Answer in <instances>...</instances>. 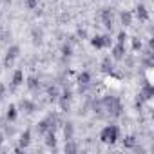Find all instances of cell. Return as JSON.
I'll list each match as a JSON object with an SVG mask.
<instances>
[{
  "mask_svg": "<svg viewBox=\"0 0 154 154\" xmlns=\"http://www.w3.org/2000/svg\"><path fill=\"white\" fill-rule=\"evenodd\" d=\"M118 134H120V131H118L116 125H107V127L100 132V140H102L103 143H114V141L118 140Z\"/></svg>",
  "mask_w": 154,
  "mask_h": 154,
  "instance_id": "obj_1",
  "label": "cell"
},
{
  "mask_svg": "<svg viewBox=\"0 0 154 154\" xmlns=\"http://www.w3.org/2000/svg\"><path fill=\"white\" fill-rule=\"evenodd\" d=\"M103 103L107 105L109 112L112 111V114H116V116H118V114L122 112V103H120V102H118L116 98H105V100H103Z\"/></svg>",
  "mask_w": 154,
  "mask_h": 154,
  "instance_id": "obj_2",
  "label": "cell"
},
{
  "mask_svg": "<svg viewBox=\"0 0 154 154\" xmlns=\"http://www.w3.org/2000/svg\"><path fill=\"white\" fill-rule=\"evenodd\" d=\"M91 44L94 45V47H105V45H109L111 44V38L109 36H94L93 40H91Z\"/></svg>",
  "mask_w": 154,
  "mask_h": 154,
  "instance_id": "obj_3",
  "label": "cell"
},
{
  "mask_svg": "<svg viewBox=\"0 0 154 154\" xmlns=\"http://www.w3.org/2000/svg\"><path fill=\"white\" fill-rule=\"evenodd\" d=\"M18 53H20V49H18V45H11L9 49H8V56H6V63L8 65H11L13 63V60L18 56Z\"/></svg>",
  "mask_w": 154,
  "mask_h": 154,
  "instance_id": "obj_4",
  "label": "cell"
},
{
  "mask_svg": "<svg viewBox=\"0 0 154 154\" xmlns=\"http://www.w3.org/2000/svg\"><path fill=\"white\" fill-rule=\"evenodd\" d=\"M102 17H103V24H105V27H107V29H112V15H111V11L105 9V11L102 13Z\"/></svg>",
  "mask_w": 154,
  "mask_h": 154,
  "instance_id": "obj_5",
  "label": "cell"
},
{
  "mask_svg": "<svg viewBox=\"0 0 154 154\" xmlns=\"http://www.w3.org/2000/svg\"><path fill=\"white\" fill-rule=\"evenodd\" d=\"M123 53H125V45H123V44H118V45L112 49V56H114L116 60L123 58Z\"/></svg>",
  "mask_w": 154,
  "mask_h": 154,
  "instance_id": "obj_6",
  "label": "cell"
},
{
  "mask_svg": "<svg viewBox=\"0 0 154 154\" xmlns=\"http://www.w3.org/2000/svg\"><path fill=\"white\" fill-rule=\"evenodd\" d=\"M22 82H24V72L22 71H15V74H13V85L18 87Z\"/></svg>",
  "mask_w": 154,
  "mask_h": 154,
  "instance_id": "obj_7",
  "label": "cell"
},
{
  "mask_svg": "<svg viewBox=\"0 0 154 154\" xmlns=\"http://www.w3.org/2000/svg\"><path fill=\"white\" fill-rule=\"evenodd\" d=\"M136 15H138L140 20H147V18H149V13H147V8H145V6H138Z\"/></svg>",
  "mask_w": 154,
  "mask_h": 154,
  "instance_id": "obj_8",
  "label": "cell"
},
{
  "mask_svg": "<svg viewBox=\"0 0 154 154\" xmlns=\"http://www.w3.org/2000/svg\"><path fill=\"white\" fill-rule=\"evenodd\" d=\"M29 141H31V132H29V131L22 132V136H20V145H22V147H27Z\"/></svg>",
  "mask_w": 154,
  "mask_h": 154,
  "instance_id": "obj_9",
  "label": "cell"
},
{
  "mask_svg": "<svg viewBox=\"0 0 154 154\" xmlns=\"http://www.w3.org/2000/svg\"><path fill=\"white\" fill-rule=\"evenodd\" d=\"M141 96H143L145 100H150V98H152V87H150V84H147V85L143 87V91H141Z\"/></svg>",
  "mask_w": 154,
  "mask_h": 154,
  "instance_id": "obj_10",
  "label": "cell"
},
{
  "mask_svg": "<svg viewBox=\"0 0 154 154\" xmlns=\"http://www.w3.org/2000/svg\"><path fill=\"white\" fill-rule=\"evenodd\" d=\"M89 80H91V74L89 72H80L78 74V82L80 84H89Z\"/></svg>",
  "mask_w": 154,
  "mask_h": 154,
  "instance_id": "obj_11",
  "label": "cell"
},
{
  "mask_svg": "<svg viewBox=\"0 0 154 154\" xmlns=\"http://www.w3.org/2000/svg\"><path fill=\"white\" fill-rule=\"evenodd\" d=\"M131 20H132V15H131L129 11L122 13V22H123V26H131Z\"/></svg>",
  "mask_w": 154,
  "mask_h": 154,
  "instance_id": "obj_12",
  "label": "cell"
},
{
  "mask_svg": "<svg viewBox=\"0 0 154 154\" xmlns=\"http://www.w3.org/2000/svg\"><path fill=\"white\" fill-rule=\"evenodd\" d=\"M8 118H9V120H15V118H17V107H15V105L9 107V111H8Z\"/></svg>",
  "mask_w": 154,
  "mask_h": 154,
  "instance_id": "obj_13",
  "label": "cell"
},
{
  "mask_svg": "<svg viewBox=\"0 0 154 154\" xmlns=\"http://www.w3.org/2000/svg\"><path fill=\"white\" fill-rule=\"evenodd\" d=\"M65 138H67V141L72 138V125L71 123H67V127H65Z\"/></svg>",
  "mask_w": 154,
  "mask_h": 154,
  "instance_id": "obj_14",
  "label": "cell"
},
{
  "mask_svg": "<svg viewBox=\"0 0 154 154\" xmlns=\"http://www.w3.org/2000/svg\"><path fill=\"white\" fill-rule=\"evenodd\" d=\"M45 143H47L49 147L56 143V138H54V134H53V132H49V134H47V140H45Z\"/></svg>",
  "mask_w": 154,
  "mask_h": 154,
  "instance_id": "obj_15",
  "label": "cell"
},
{
  "mask_svg": "<svg viewBox=\"0 0 154 154\" xmlns=\"http://www.w3.org/2000/svg\"><path fill=\"white\" fill-rule=\"evenodd\" d=\"M134 143H136V141H134V138H132V136H129V138H125V140H123V145H125V147H134Z\"/></svg>",
  "mask_w": 154,
  "mask_h": 154,
  "instance_id": "obj_16",
  "label": "cell"
},
{
  "mask_svg": "<svg viewBox=\"0 0 154 154\" xmlns=\"http://www.w3.org/2000/svg\"><path fill=\"white\" fill-rule=\"evenodd\" d=\"M36 4H38V0H26V6H27L29 9H35Z\"/></svg>",
  "mask_w": 154,
  "mask_h": 154,
  "instance_id": "obj_17",
  "label": "cell"
},
{
  "mask_svg": "<svg viewBox=\"0 0 154 154\" xmlns=\"http://www.w3.org/2000/svg\"><path fill=\"white\" fill-rule=\"evenodd\" d=\"M47 127H49V125H47V122H40V123H38V131H40V132H45V131H47Z\"/></svg>",
  "mask_w": 154,
  "mask_h": 154,
  "instance_id": "obj_18",
  "label": "cell"
},
{
  "mask_svg": "<svg viewBox=\"0 0 154 154\" xmlns=\"http://www.w3.org/2000/svg\"><path fill=\"white\" fill-rule=\"evenodd\" d=\"M125 40H127V35H125V33H120V35H118V42H120V44H123Z\"/></svg>",
  "mask_w": 154,
  "mask_h": 154,
  "instance_id": "obj_19",
  "label": "cell"
},
{
  "mask_svg": "<svg viewBox=\"0 0 154 154\" xmlns=\"http://www.w3.org/2000/svg\"><path fill=\"white\" fill-rule=\"evenodd\" d=\"M49 94H51V98H56V94H58L56 87H51V89H49Z\"/></svg>",
  "mask_w": 154,
  "mask_h": 154,
  "instance_id": "obj_20",
  "label": "cell"
},
{
  "mask_svg": "<svg viewBox=\"0 0 154 154\" xmlns=\"http://www.w3.org/2000/svg\"><path fill=\"white\" fill-rule=\"evenodd\" d=\"M132 47H134V49H140V47H141V42H140V40H134V42H132Z\"/></svg>",
  "mask_w": 154,
  "mask_h": 154,
  "instance_id": "obj_21",
  "label": "cell"
},
{
  "mask_svg": "<svg viewBox=\"0 0 154 154\" xmlns=\"http://www.w3.org/2000/svg\"><path fill=\"white\" fill-rule=\"evenodd\" d=\"M63 54H71V45H63Z\"/></svg>",
  "mask_w": 154,
  "mask_h": 154,
  "instance_id": "obj_22",
  "label": "cell"
},
{
  "mask_svg": "<svg viewBox=\"0 0 154 154\" xmlns=\"http://www.w3.org/2000/svg\"><path fill=\"white\" fill-rule=\"evenodd\" d=\"M29 87H31V89L36 87V80H35V78H29Z\"/></svg>",
  "mask_w": 154,
  "mask_h": 154,
  "instance_id": "obj_23",
  "label": "cell"
},
{
  "mask_svg": "<svg viewBox=\"0 0 154 154\" xmlns=\"http://www.w3.org/2000/svg\"><path fill=\"white\" fill-rule=\"evenodd\" d=\"M65 150H69V152H74V150H76V147L69 143V145H65Z\"/></svg>",
  "mask_w": 154,
  "mask_h": 154,
  "instance_id": "obj_24",
  "label": "cell"
},
{
  "mask_svg": "<svg viewBox=\"0 0 154 154\" xmlns=\"http://www.w3.org/2000/svg\"><path fill=\"white\" fill-rule=\"evenodd\" d=\"M2 94H4V85L0 84V98H2Z\"/></svg>",
  "mask_w": 154,
  "mask_h": 154,
  "instance_id": "obj_25",
  "label": "cell"
},
{
  "mask_svg": "<svg viewBox=\"0 0 154 154\" xmlns=\"http://www.w3.org/2000/svg\"><path fill=\"white\" fill-rule=\"evenodd\" d=\"M2 141H4V136H2V134H0V143H2Z\"/></svg>",
  "mask_w": 154,
  "mask_h": 154,
  "instance_id": "obj_26",
  "label": "cell"
},
{
  "mask_svg": "<svg viewBox=\"0 0 154 154\" xmlns=\"http://www.w3.org/2000/svg\"><path fill=\"white\" fill-rule=\"evenodd\" d=\"M8 2H9V0H8Z\"/></svg>",
  "mask_w": 154,
  "mask_h": 154,
  "instance_id": "obj_27",
  "label": "cell"
}]
</instances>
